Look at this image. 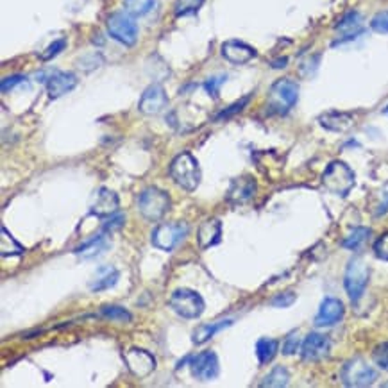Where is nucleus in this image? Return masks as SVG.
Instances as JSON below:
<instances>
[{"mask_svg":"<svg viewBox=\"0 0 388 388\" xmlns=\"http://www.w3.org/2000/svg\"><path fill=\"white\" fill-rule=\"evenodd\" d=\"M249 99H251V97L247 95V97H243V99H240L238 103L231 104V106L227 108V110L220 111V113L216 115V118H215V120H224V118H229V117H233V115H235V113H240V111H242L243 108L247 106V103H249Z\"/></svg>","mask_w":388,"mask_h":388,"instance_id":"obj_34","label":"nucleus"},{"mask_svg":"<svg viewBox=\"0 0 388 388\" xmlns=\"http://www.w3.org/2000/svg\"><path fill=\"white\" fill-rule=\"evenodd\" d=\"M156 0H124L125 11L131 13L132 16H143L154 8Z\"/></svg>","mask_w":388,"mask_h":388,"instance_id":"obj_28","label":"nucleus"},{"mask_svg":"<svg viewBox=\"0 0 388 388\" xmlns=\"http://www.w3.org/2000/svg\"><path fill=\"white\" fill-rule=\"evenodd\" d=\"M138 209L149 222H159L170 209L169 194L156 187L145 188L138 195Z\"/></svg>","mask_w":388,"mask_h":388,"instance_id":"obj_4","label":"nucleus"},{"mask_svg":"<svg viewBox=\"0 0 388 388\" xmlns=\"http://www.w3.org/2000/svg\"><path fill=\"white\" fill-rule=\"evenodd\" d=\"M335 29H337V33L340 34V38H338V41H335V45L344 43V41H349V40H355V38H358L360 34L363 33L362 15L356 11H349L347 15H344V19L337 23Z\"/></svg>","mask_w":388,"mask_h":388,"instance_id":"obj_18","label":"nucleus"},{"mask_svg":"<svg viewBox=\"0 0 388 388\" xmlns=\"http://www.w3.org/2000/svg\"><path fill=\"white\" fill-rule=\"evenodd\" d=\"M340 377L345 387L363 388L376 383L377 372L363 358H352L342 367Z\"/></svg>","mask_w":388,"mask_h":388,"instance_id":"obj_8","label":"nucleus"},{"mask_svg":"<svg viewBox=\"0 0 388 388\" xmlns=\"http://www.w3.org/2000/svg\"><path fill=\"white\" fill-rule=\"evenodd\" d=\"M118 279H120V272L113 265H103V267H99L95 271V276L90 281L88 288L92 292H104V290L113 288L118 283Z\"/></svg>","mask_w":388,"mask_h":388,"instance_id":"obj_21","label":"nucleus"},{"mask_svg":"<svg viewBox=\"0 0 388 388\" xmlns=\"http://www.w3.org/2000/svg\"><path fill=\"white\" fill-rule=\"evenodd\" d=\"M226 79H227V75H215V77H209L208 81L204 83L206 92H208L209 95L213 97V99H216V97H219L220 86H222L224 83H226Z\"/></svg>","mask_w":388,"mask_h":388,"instance_id":"obj_35","label":"nucleus"},{"mask_svg":"<svg viewBox=\"0 0 388 388\" xmlns=\"http://www.w3.org/2000/svg\"><path fill=\"white\" fill-rule=\"evenodd\" d=\"M23 81H26V77L23 75L6 77L4 81H2V85H0V90H2V93H8V92H11L16 85H20V83H23Z\"/></svg>","mask_w":388,"mask_h":388,"instance_id":"obj_41","label":"nucleus"},{"mask_svg":"<svg viewBox=\"0 0 388 388\" xmlns=\"http://www.w3.org/2000/svg\"><path fill=\"white\" fill-rule=\"evenodd\" d=\"M169 104V97H167L165 90L162 85H150L149 88H145V92L142 93L138 103V110L143 115H159Z\"/></svg>","mask_w":388,"mask_h":388,"instance_id":"obj_12","label":"nucleus"},{"mask_svg":"<svg viewBox=\"0 0 388 388\" xmlns=\"http://www.w3.org/2000/svg\"><path fill=\"white\" fill-rule=\"evenodd\" d=\"M188 235V224L187 222H167L159 224L156 229L152 231V236H150V243H152L156 249L170 251L176 249Z\"/></svg>","mask_w":388,"mask_h":388,"instance_id":"obj_6","label":"nucleus"},{"mask_svg":"<svg viewBox=\"0 0 388 388\" xmlns=\"http://www.w3.org/2000/svg\"><path fill=\"white\" fill-rule=\"evenodd\" d=\"M256 194V181L249 176L238 177V179H233L229 190H227V201L231 204H246Z\"/></svg>","mask_w":388,"mask_h":388,"instance_id":"obj_16","label":"nucleus"},{"mask_svg":"<svg viewBox=\"0 0 388 388\" xmlns=\"http://www.w3.org/2000/svg\"><path fill=\"white\" fill-rule=\"evenodd\" d=\"M65 47H66V40H65V38H61V40H56L54 43L48 45V47L45 48L43 54L40 56L41 61H48V59L56 58V56H58L59 52H61Z\"/></svg>","mask_w":388,"mask_h":388,"instance_id":"obj_37","label":"nucleus"},{"mask_svg":"<svg viewBox=\"0 0 388 388\" xmlns=\"http://www.w3.org/2000/svg\"><path fill=\"white\" fill-rule=\"evenodd\" d=\"M299 99V85L288 77L278 79L268 92V113L286 115Z\"/></svg>","mask_w":388,"mask_h":388,"instance_id":"obj_3","label":"nucleus"},{"mask_svg":"<svg viewBox=\"0 0 388 388\" xmlns=\"http://www.w3.org/2000/svg\"><path fill=\"white\" fill-rule=\"evenodd\" d=\"M125 222V216L120 213H115V215L108 216V222L104 224V233H111L115 229H120Z\"/></svg>","mask_w":388,"mask_h":388,"instance_id":"obj_39","label":"nucleus"},{"mask_svg":"<svg viewBox=\"0 0 388 388\" xmlns=\"http://www.w3.org/2000/svg\"><path fill=\"white\" fill-rule=\"evenodd\" d=\"M293 303H295V293L293 292L278 293V295L271 300V304L274 308H288V306H292Z\"/></svg>","mask_w":388,"mask_h":388,"instance_id":"obj_38","label":"nucleus"},{"mask_svg":"<svg viewBox=\"0 0 388 388\" xmlns=\"http://www.w3.org/2000/svg\"><path fill=\"white\" fill-rule=\"evenodd\" d=\"M222 56L233 65H246L256 58V51L243 41L229 40L222 45Z\"/></svg>","mask_w":388,"mask_h":388,"instance_id":"obj_17","label":"nucleus"},{"mask_svg":"<svg viewBox=\"0 0 388 388\" xmlns=\"http://www.w3.org/2000/svg\"><path fill=\"white\" fill-rule=\"evenodd\" d=\"M202 4H204V0H176L174 13H176V16L194 15L202 8Z\"/></svg>","mask_w":388,"mask_h":388,"instance_id":"obj_30","label":"nucleus"},{"mask_svg":"<svg viewBox=\"0 0 388 388\" xmlns=\"http://www.w3.org/2000/svg\"><path fill=\"white\" fill-rule=\"evenodd\" d=\"M286 63H288V59H286V58H283L281 61H276V63H272V66H274V68H279V66H286Z\"/></svg>","mask_w":388,"mask_h":388,"instance_id":"obj_42","label":"nucleus"},{"mask_svg":"<svg viewBox=\"0 0 388 388\" xmlns=\"http://www.w3.org/2000/svg\"><path fill=\"white\" fill-rule=\"evenodd\" d=\"M77 86V77L72 72H58L48 77L47 93L51 99H59L65 93L72 92Z\"/></svg>","mask_w":388,"mask_h":388,"instance_id":"obj_19","label":"nucleus"},{"mask_svg":"<svg viewBox=\"0 0 388 388\" xmlns=\"http://www.w3.org/2000/svg\"><path fill=\"white\" fill-rule=\"evenodd\" d=\"M170 308L183 319H197L204 312V299L190 288H179L172 293L169 300Z\"/></svg>","mask_w":388,"mask_h":388,"instance_id":"obj_9","label":"nucleus"},{"mask_svg":"<svg viewBox=\"0 0 388 388\" xmlns=\"http://www.w3.org/2000/svg\"><path fill=\"white\" fill-rule=\"evenodd\" d=\"M124 362L127 365L129 372L138 377V379H143V377L152 374V370L156 369V358L149 351H145V349H129L124 355Z\"/></svg>","mask_w":388,"mask_h":388,"instance_id":"obj_10","label":"nucleus"},{"mask_svg":"<svg viewBox=\"0 0 388 388\" xmlns=\"http://www.w3.org/2000/svg\"><path fill=\"white\" fill-rule=\"evenodd\" d=\"M370 29H372L374 33L388 34V9L387 11L377 13V15L370 20Z\"/></svg>","mask_w":388,"mask_h":388,"instance_id":"obj_33","label":"nucleus"},{"mask_svg":"<svg viewBox=\"0 0 388 388\" xmlns=\"http://www.w3.org/2000/svg\"><path fill=\"white\" fill-rule=\"evenodd\" d=\"M220 238H222V222H220L219 219L204 220V222L199 226L197 242L202 251L220 243Z\"/></svg>","mask_w":388,"mask_h":388,"instance_id":"obj_20","label":"nucleus"},{"mask_svg":"<svg viewBox=\"0 0 388 388\" xmlns=\"http://www.w3.org/2000/svg\"><path fill=\"white\" fill-rule=\"evenodd\" d=\"M319 124L327 131L345 132L355 125V117L351 113H342V111H330V113L320 115Z\"/></svg>","mask_w":388,"mask_h":388,"instance_id":"obj_22","label":"nucleus"},{"mask_svg":"<svg viewBox=\"0 0 388 388\" xmlns=\"http://www.w3.org/2000/svg\"><path fill=\"white\" fill-rule=\"evenodd\" d=\"M170 177L177 187L187 192H195L201 184V169L190 152L177 154L170 163Z\"/></svg>","mask_w":388,"mask_h":388,"instance_id":"obj_1","label":"nucleus"},{"mask_svg":"<svg viewBox=\"0 0 388 388\" xmlns=\"http://www.w3.org/2000/svg\"><path fill=\"white\" fill-rule=\"evenodd\" d=\"M100 313H103V317H106V319L115 320V323H131L132 317L131 313L127 312V310H124L122 306H115V304H111V306H104L103 310H100Z\"/></svg>","mask_w":388,"mask_h":388,"instance_id":"obj_29","label":"nucleus"},{"mask_svg":"<svg viewBox=\"0 0 388 388\" xmlns=\"http://www.w3.org/2000/svg\"><path fill=\"white\" fill-rule=\"evenodd\" d=\"M383 387H388V383H384V384H383Z\"/></svg>","mask_w":388,"mask_h":388,"instance_id":"obj_44","label":"nucleus"},{"mask_svg":"<svg viewBox=\"0 0 388 388\" xmlns=\"http://www.w3.org/2000/svg\"><path fill=\"white\" fill-rule=\"evenodd\" d=\"M374 254H376V258H379V260L388 261V233H384V235H381L379 238L374 242Z\"/></svg>","mask_w":388,"mask_h":388,"instance_id":"obj_36","label":"nucleus"},{"mask_svg":"<svg viewBox=\"0 0 388 388\" xmlns=\"http://www.w3.org/2000/svg\"><path fill=\"white\" fill-rule=\"evenodd\" d=\"M192 374H194L195 379L199 381H213L216 379L220 372L219 365V356L213 351H204L199 352L197 356L190 360Z\"/></svg>","mask_w":388,"mask_h":388,"instance_id":"obj_11","label":"nucleus"},{"mask_svg":"<svg viewBox=\"0 0 388 388\" xmlns=\"http://www.w3.org/2000/svg\"><path fill=\"white\" fill-rule=\"evenodd\" d=\"M331 342L326 335L310 333L300 344V356L304 362H320L330 355Z\"/></svg>","mask_w":388,"mask_h":388,"instance_id":"obj_13","label":"nucleus"},{"mask_svg":"<svg viewBox=\"0 0 388 388\" xmlns=\"http://www.w3.org/2000/svg\"><path fill=\"white\" fill-rule=\"evenodd\" d=\"M108 34H110L113 40H117L118 43L125 45V47H132L138 40V26H136L135 19H132L131 13L127 11H118L108 19L106 22Z\"/></svg>","mask_w":388,"mask_h":388,"instance_id":"obj_7","label":"nucleus"},{"mask_svg":"<svg viewBox=\"0 0 388 388\" xmlns=\"http://www.w3.org/2000/svg\"><path fill=\"white\" fill-rule=\"evenodd\" d=\"M369 279L370 268L363 258H352V260H349L344 276V286L352 303L360 300V297L363 295L367 285H369Z\"/></svg>","mask_w":388,"mask_h":388,"instance_id":"obj_5","label":"nucleus"},{"mask_svg":"<svg viewBox=\"0 0 388 388\" xmlns=\"http://www.w3.org/2000/svg\"><path fill=\"white\" fill-rule=\"evenodd\" d=\"M231 324H233V320L231 319L229 320H219V323H211V324H201V326L195 327V331L192 333V342H194L195 345L206 344L209 338H213L220 330L231 326Z\"/></svg>","mask_w":388,"mask_h":388,"instance_id":"obj_23","label":"nucleus"},{"mask_svg":"<svg viewBox=\"0 0 388 388\" xmlns=\"http://www.w3.org/2000/svg\"><path fill=\"white\" fill-rule=\"evenodd\" d=\"M108 247H110V240H108V236L99 235V236H95V238L90 240V242H86L85 246L77 247L75 254L77 256L85 258V260H90V258L100 256V254H103Z\"/></svg>","mask_w":388,"mask_h":388,"instance_id":"obj_24","label":"nucleus"},{"mask_svg":"<svg viewBox=\"0 0 388 388\" xmlns=\"http://www.w3.org/2000/svg\"><path fill=\"white\" fill-rule=\"evenodd\" d=\"M290 383V372L285 367H276L271 370V374L265 376V379L261 381V387H271V388H283Z\"/></svg>","mask_w":388,"mask_h":388,"instance_id":"obj_27","label":"nucleus"},{"mask_svg":"<svg viewBox=\"0 0 388 388\" xmlns=\"http://www.w3.org/2000/svg\"><path fill=\"white\" fill-rule=\"evenodd\" d=\"M118 208H120L118 195L104 187L93 194L92 202H90V213L95 216H111L118 213Z\"/></svg>","mask_w":388,"mask_h":388,"instance_id":"obj_15","label":"nucleus"},{"mask_svg":"<svg viewBox=\"0 0 388 388\" xmlns=\"http://www.w3.org/2000/svg\"><path fill=\"white\" fill-rule=\"evenodd\" d=\"M372 360L381 370L388 372V342L376 345V349L372 351Z\"/></svg>","mask_w":388,"mask_h":388,"instance_id":"obj_31","label":"nucleus"},{"mask_svg":"<svg viewBox=\"0 0 388 388\" xmlns=\"http://www.w3.org/2000/svg\"><path fill=\"white\" fill-rule=\"evenodd\" d=\"M383 113H384V115H387V117H388V104H387V106H384V110H383Z\"/></svg>","mask_w":388,"mask_h":388,"instance_id":"obj_43","label":"nucleus"},{"mask_svg":"<svg viewBox=\"0 0 388 388\" xmlns=\"http://www.w3.org/2000/svg\"><path fill=\"white\" fill-rule=\"evenodd\" d=\"M345 315V308L344 303L337 297H326L323 300L319 308V313L315 315V326L317 327H330L335 326V324L340 323Z\"/></svg>","mask_w":388,"mask_h":388,"instance_id":"obj_14","label":"nucleus"},{"mask_svg":"<svg viewBox=\"0 0 388 388\" xmlns=\"http://www.w3.org/2000/svg\"><path fill=\"white\" fill-rule=\"evenodd\" d=\"M279 351V344L274 338H260L256 342V356L260 365H267L276 358Z\"/></svg>","mask_w":388,"mask_h":388,"instance_id":"obj_25","label":"nucleus"},{"mask_svg":"<svg viewBox=\"0 0 388 388\" xmlns=\"http://www.w3.org/2000/svg\"><path fill=\"white\" fill-rule=\"evenodd\" d=\"M387 211H388V183L379 190V202H377L374 215L381 216V215H384Z\"/></svg>","mask_w":388,"mask_h":388,"instance_id":"obj_40","label":"nucleus"},{"mask_svg":"<svg viewBox=\"0 0 388 388\" xmlns=\"http://www.w3.org/2000/svg\"><path fill=\"white\" fill-rule=\"evenodd\" d=\"M370 235H372V231H370L369 227H356V229H352L351 233L342 240V247L349 251L362 249L363 243L369 240Z\"/></svg>","mask_w":388,"mask_h":388,"instance_id":"obj_26","label":"nucleus"},{"mask_svg":"<svg viewBox=\"0 0 388 388\" xmlns=\"http://www.w3.org/2000/svg\"><path fill=\"white\" fill-rule=\"evenodd\" d=\"M356 176L344 162H331L323 174V187L337 197H345L355 188Z\"/></svg>","mask_w":388,"mask_h":388,"instance_id":"obj_2","label":"nucleus"},{"mask_svg":"<svg viewBox=\"0 0 388 388\" xmlns=\"http://www.w3.org/2000/svg\"><path fill=\"white\" fill-rule=\"evenodd\" d=\"M299 347H300L299 331H290V333L286 335L285 342H283V355H286V356L295 355V352L299 351Z\"/></svg>","mask_w":388,"mask_h":388,"instance_id":"obj_32","label":"nucleus"}]
</instances>
